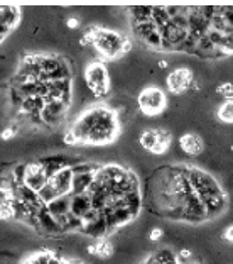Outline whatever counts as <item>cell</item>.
Returning <instances> with one entry per match:
<instances>
[{
  "instance_id": "10",
  "label": "cell",
  "mask_w": 233,
  "mask_h": 264,
  "mask_svg": "<svg viewBox=\"0 0 233 264\" xmlns=\"http://www.w3.org/2000/svg\"><path fill=\"white\" fill-rule=\"evenodd\" d=\"M68 262L69 259H64L59 254L49 251V249H44V251H37L31 254L29 257L24 259L22 264H68Z\"/></svg>"
},
{
  "instance_id": "13",
  "label": "cell",
  "mask_w": 233,
  "mask_h": 264,
  "mask_svg": "<svg viewBox=\"0 0 233 264\" xmlns=\"http://www.w3.org/2000/svg\"><path fill=\"white\" fill-rule=\"evenodd\" d=\"M218 119L223 124H233V100H226L218 108Z\"/></svg>"
},
{
  "instance_id": "23",
  "label": "cell",
  "mask_w": 233,
  "mask_h": 264,
  "mask_svg": "<svg viewBox=\"0 0 233 264\" xmlns=\"http://www.w3.org/2000/svg\"><path fill=\"white\" fill-rule=\"evenodd\" d=\"M68 264H83V262H80V261H71V259H69Z\"/></svg>"
},
{
  "instance_id": "22",
  "label": "cell",
  "mask_w": 233,
  "mask_h": 264,
  "mask_svg": "<svg viewBox=\"0 0 233 264\" xmlns=\"http://www.w3.org/2000/svg\"><path fill=\"white\" fill-rule=\"evenodd\" d=\"M168 66V61H159V68H166Z\"/></svg>"
},
{
  "instance_id": "17",
  "label": "cell",
  "mask_w": 233,
  "mask_h": 264,
  "mask_svg": "<svg viewBox=\"0 0 233 264\" xmlns=\"http://www.w3.org/2000/svg\"><path fill=\"white\" fill-rule=\"evenodd\" d=\"M178 257L181 259V261H189V259L193 257V252L189 251V249H181V251L178 252Z\"/></svg>"
},
{
  "instance_id": "7",
  "label": "cell",
  "mask_w": 233,
  "mask_h": 264,
  "mask_svg": "<svg viewBox=\"0 0 233 264\" xmlns=\"http://www.w3.org/2000/svg\"><path fill=\"white\" fill-rule=\"evenodd\" d=\"M166 85H168V90L174 95L183 93L191 88L193 85V72L189 68H176L174 72H171L166 78Z\"/></svg>"
},
{
  "instance_id": "11",
  "label": "cell",
  "mask_w": 233,
  "mask_h": 264,
  "mask_svg": "<svg viewBox=\"0 0 233 264\" xmlns=\"http://www.w3.org/2000/svg\"><path fill=\"white\" fill-rule=\"evenodd\" d=\"M90 256H95L98 259H108L113 254V246L107 239H98L97 242L87 247Z\"/></svg>"
},
{
  "instance_id": "20",
  "label": "cell",
  "mask_w": 233,
  "mask_h": 264,
  "mask_svg": "<svg viewBox=\"0 0 233 264\" xmlns=\"http://www.w3.org/2000/svg\"><path fill=\"white\" fill-rule=\"evenodd\" d=\"M68 27L69 29H76V27H80V21L76 17H69L68 19Z\"/></svg>"
},
{
  "instance_id": "18",
  "label": "cell",
  "mask_w": 233,
  "mask_h": 264,
  "mask_svg": "<svg viewBox=\"0 0 233 264\" xmlns=\"http://www.w3.org/2000/svg\"><path fill=\"white\" fill-rule=\"evenodd\" d=\"M223 239H225L226 242L233 244V225H228V227L223 230Z\"/></svg>"
},
{
  "instance_id": "12",
  "label": "cell",
  "mask_w": 233,
  "mask_h": 264,
  "mask_svg": "<svg viewBox=\"0 0 233 264\" xmlns=\"http://www.w3.org/2000/svg\"><path fill=\"white\" fill-rule=\"evenodd\" d=\"M159 143V130L158 129H150V130H145L142 132L140 136V146L144 148L145 151H154L156 146Z\"/></svg>"
},
{
  "instance_id": "14",
  "label": "cell",
  "mask_w": 233,
  "mask_h": 264,
  "mask_svg": "<svg viewBox=\"0 0 233 264\" xmlns=\"http://www.w3.org/2000/svg\"><path fill=\"white\" fill-rule=\"evenodd\" d=\"M158 130H159V143L156 146V149L152 151V154H164L171 144V132L166 129H158Z\"/></svg>"
},
{
  "instance_id": "3",
  "label": "cell",
  "mask_w": 233,
  "mask_h": 264,
  "mask_svg": "<svg viewBox=\"0 0 233 264\" xmlns=\"http://www.w3.org/2000/svg\"><path fill=\"white\" fill-rule=\"evenodd\" d=\"M74 176L76 171L69 164H63L59 168H54L51 171L49 183H47L46 190L39 195V200L44 205H47L54 200H59V198L71 196L74 191Z\"/></svg>"
},
{
  "instance_id": "21",
  "label": "cell",
  "mask_w": 233,
  "mask_h": 264,
  "mask_svg": "<svg viewBox=\"0 0 233 264\" xmlns=\"http://www.w3.org/2000/svg\"><path fill=\"white\" fill-rule=\"evenodd\" d=\"M183 264H201L199 261H191V259H189V261H181Z\"/></svg>"
},
{
  "instance_id": "15",
  "label": "cell",
  "mask_w": 233,
  "mask_h": 264,
  "mask_svg": "<svg viewBox=\"0 0 233 264\" xmlns=\"http://www.w3.org/2000/svg\"><path fill=\"white\" fill-rule=\"evenodd\" d=\"M218 93L223 95L226 100H233V85L231 83H223L218 87Z\"/></svg>"
},
{
  "instance_id": "5",
  "label": "cell",
  "mask_w": 233,
  "mask_h": 264,
  "mask_svg": "<svg viewBox=\"0 0 233 264\" xmlns=\"http://www.w3.org/2000/svg\"><path fill=\"white\" fill-rule=\"evenodd\" d=\"M85 82L95 97L102 98L110 92V77L108 70L102 61H92L85 68Z\"/></svg>"
},
{
  "instance_id": "8",
  "label": "cell",
  "mask_w": 233,
  "mask_h": 264,
  "mask_svg": "<svg viewBox=\"0 0 233 264\" xmlns=\"http://www.w3.org/2000/svg\"><path fill=\"white\" fill-rule=\"evenodd\" d=\"M0 16H2V41L16 29L19 21H21V7L19 6H2L0 7Z\"/></svg>"
},
{
  "instance_id": "2",
  "label": "cell",
  "mask_w": 233,
  "mask_h": 264,
  "mask_svg": "<svg viewBox=\"0 0 233 264\" xmlns=\"http://www.w3.org/2000/svg\"><path fill=\"white\" fill-rule=\"evenodd\" d=\"M82 42H90L97 49L100 59L113 61L132 49V41L125 34L105 27H92Z\"/></svg>"
},
{
  "instance_id": "1",
  "label": "cell",
  "mask_w": 233,
  "mask_h": 264,
  "mask_svg": "<svg viewBox=\"0 0 233 264\" xmlns=\"http://www.w3.org/2000/svg\"><path fill=\"white\" fill-rule=\"evenodd\" d=\"M71 130L78 138L80 144L105 146L113 143L120 134V122L113 108L98 103L82 112Z\"/></svg>"
},
{
  "instance_id": "19",
  "label": "cell",
  "mask_w": 233,
  "mask_h": 264,
  "mask_svg": "<svg viewBox=\"0 0 233 264\" xmlns=\"http://www.w3.org/2000/svg\"><path fill=\"white\" fill-rule=\"evenodd\" d=\"M16 130H17V129H14V127H7V129L2 132V139H4V141H9L14 134H16Z\"/></svg>"
},
{
  "instance_id": "9",
  "label": "cell",
  "mask_w": 233,
  "mask_h": 264,
  "mask_svg": "<svg viewBox=\"0 0 233 264\" xmlns=\"http://www.w3.org/2000/svg\"><path fill=\"white\" fill-rule=\"evenodd\" d=\"M179 146L181 149L184 151L189 156H198V154L203 153L204 149V141L201 139L199 134H194V132H186V134L181 136L179 139Z\"/></svg>"
},
{
  "instance_id": "4",
  "label": "cell",
  "mask_w": 233,
  "mask_h": 264,
  "mask_svg": "<svg viewBox=\"0 0 233 264\" xmlns=\"http://www.w3.org/2000/svg\"><path fill=\"white\" fill-rule=\"evenodd\" d=\"M51 169L46 166V163H29L21 169V181L19 185L27 188L34 195L39 196L46 190L47 183H49Z\"/></svg>"
},
{
  "instance_id": "16",
  "label": "cell",
  "mask_w": 233,
  "mask_h": 264,
  "mask_svg": "<svg viewBox=\"0 0 233 264\" xmlns=\"http://www.w3.org/2000/svg\"><path fill=\"white\" fill-rule=\"evenodd\" d=\"M163 235H164V232H163V229H159V227H154L149 232V239L152 240V242H156V240H159V239H163Z\"/></svg>"
},
{
  "instance_id": "24",
  "label": "cell",
  "mask_w": 233,
  "mask_h": 264,
  "mask_svg": "<svg viewBox=\"0 0 233 264\" xmlns=\"http://www.w3.org/2000/svg\"><path fill=\"white\" fill-rule=\"evenodd\" d=\"M231 151H233V146H231Z\"/></svg>"
},
{
  "instance_id": "6",
  "label": "cell",
  "mask_w": 233,
  "mask_h": 264,
  "mask_svg": "<svg viewBox=\"0 0 233 264\" xmlns=\"http://www.w3.org/2000/svg\"><path fill=\"white\" fill-rule=\"evenodd\" d=\"M137 103H139L142 114L154 117V115L163 114V110L166 108V95L159 87L150 85V87H145L144 90L139 93Z\"/></svg>"
}]
</instances>
